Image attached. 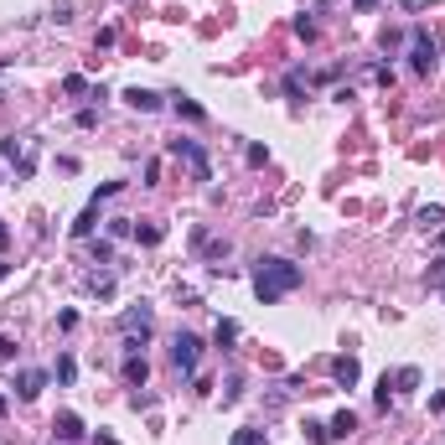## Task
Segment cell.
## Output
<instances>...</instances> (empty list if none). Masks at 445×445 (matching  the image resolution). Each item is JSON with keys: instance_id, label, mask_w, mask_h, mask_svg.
Wrapping results in <instances>:
<instances>
[{"instance_id": "obj_2", "label": "cell", "mask_w": 445, "mask_h": 445, "mask_svg": "<svg viewBox=\"0 0 445 445\" xmlns=\"http://www.w3.org/2000/svg\"><path fill=\"white\" fill-rule=\"evenodd\" d=\"M171 155H176V161H187V171L197 176V181H213V166H207V150L197 146V140L176 135V140H171Z\"/></svg>"}, {"instance_id": "obj_25", "label": "cell", "mask_w": 445, "mask_h": 445, "mask_svg": "<svg viewBox=\"0 0 445 445\" xmlns=\"http://www.w3.org/2000/svg\"><path fill=\"white\" fill-rule=\"evenodd\" d=\"M135 239L140 243H161V228H155V222H150V228H135Z\"/></svg>"}, {"instance_id": "obj_16", "label": "cell", "mask_w": 445, "mask_h": 445, "mask_svg": "<svg viewBox=\"0 0 445 445\" xmlns=\"http://www.w3.org/2000/svg\"><path fill=\"white\" fill-rule=\"evenodd\" d=\"M73 378H78V362L62 352V358H57V383H73Z\"/></svg>"}, {"instance_id": "obj_1", "label": "cell", "mask_w": 445, "mask_h": 445, "mask_svg": "<svg viewBox=\"0 0 445 445\" xmlns=\"http://www.w3.org/2000/svg\"><path fill=\"white\" fill-rule=\"evenodd\" d=\"M300 285H306V269L290 264V259H259L254 264V295L264 300V306L285 300L290 290H300Z\"/></svg>"}, {"instance_id": "obj_12", "label": "cell", "mask_w": 445, "mask_h": 445, "mask_svg": "<svg viewBox=\"0 0 445 445\" xmlns=\"http://www.w3.org/2000/svg\"><path fill=\"white\" fill-rule=\"evenodd\" d=\"M171 104H176V114H187V120H207V109L192 94H171Z\"/></svg>"}, {"instance_id": "obj_26", "label": "cell", "mask_w": 445, "mask_h": 445, "mask_svg": "<svg viewBox=\"0 0 445 445\" xmlns=\"http://www.w3.org/2000/svg\"><path fill=\"white\" fill-rule=\"evenodd\" d=\"M88 285H94L99 295H114V280H109V274H94V280H88Z\"/></svg>"}, {"instance_id": "obj_3", "label": "cell", "mask_w": 445, "mask_h": 445, "mask_svg": "<svg viewBox=\"0 0 445 445\" xmlns=\"http://www.w3.org/2000/svg\"><path fill=\"white\" fill-rule=\"evenodd\" d=\"M171 362H176V373H197V362H202V337L176 332V342H171Z\"/></svg>"}, {"instance_id": "obj_8", "label": "cell", "mask_w": 445, "mask_h": 445, "mask_svg": "<svg viewBox=\"0 0 445 445\" xmlns=\"http://www.w3.org/2000/svg\"><path fill=\"white\" fill-rule=\"evenodd\" d=\"M94 222H99V197L78 213V222H73V239H94Z\"/></svg>"}, {"instance_id": "obj_17", "label": "cell", "mask_w": 445, "mask_h": 445, "mask_svg": "<svg viewBox=\"0 0 445 445\" xmlns=\"http://www.w3.org/2000/svg\"><path fill=\"white\" fill-rule=\"evenodd\" d=\"M233 445H264V430L248 425V430H239V435H233Z\"/></svg>"}, {"instance_id": "obj_30", "label": "cell", "mask_w": 445, "mask_h": 445, "mask_svg": "<svg viewBox=\"0 0 445 445\" xmlns=\"http://www.w3.org/2000/svg\"><path fill=\"white\" fill-rule=\"evenodd\" d=\"M352 6H358V10H373V6H378V0H352Z\"/></svg>"}, {"instance_id": "obj_24", "label": "cell", "mask_w": 445, "mask_h": 445, "mask_svg": "<svg viewBox=\"0 0 445 445\" xmlns=\"http://www.w3.org/2000/svg\"><path fill=\"white\" fill-rule=\"evenodd\" d=\"M109 233H114V239H129L135 228H129V218H114V222H109Z\"/></svg>"}, {"instance_id": "obj_35", "label": "cell", "mask_w": 445, "mask_h": 445, "mask_svg": "<svg viewBox=\"0 0 445 445\" xmlns=\"http://www.w3.org/2000/svg\"><path fill=\"white\" fill-rule=\"evenodd\" d=\"M440 290H445V285H440Z\"/></svg>"}, {"instance_id": "obj_21", "label": "cell", "mask_w": 445, "mask_h": 445, "mask_svg": "<svg viewBox=\"0 0 445 445\" xmlns=\"http://www.w3.org/2000/svg\"><path fill=\"white\" fill-rule=\"evenodd\" d=\"M295 36H300V42H316V21L300 16V21H295Z\"/></svg>"}, {"instance_id": "obj_29", "label": "cell", "mask_w": 445, "mask_h": 445, "mask_svg": "<svg viewBox=\"0 0 445 445\" xmlns=\"http://www.w3.org/2000/svg\"><path fill=\"white\" fill-rule=\"evenodd\" d=\"M399 6H404V10H425V0H399Z\"/></svg>"}, {"instance_id": "obj_5", "label": "cell", "mask_w": 445, "mask_h": 445, "mask_svg": "<svg viewBox=\"0 0 445 445\" xmlns=\"http://www.w3.org/2000/svg\"><path fill=\"white\" fill-rule=\"evenodd\" d=\"M42 388H47V373H42V368H21V373H16V394H21V399H36Z\"/></svg>"}, {"instance_id": "obj_14", "label": "cell", "mask_w": 445, "mask_h": 445, "mask_svg": "<svg viewBox=\"0 0 445 445\" xmlns=\"http://www.w3.org/2000/svg\"><path fill=\"white\" fill-rule=\"evenodd\" d=\"M0 155H6V161H26V140L21 135H6V140H0Z\"/></svg>"}, {"instance_id": "obj_28", "label": "cell", "mask_w": 445, "mask_h": 445, "mask_svg": "<svg viewBox=\"0 0 445 445\" xmlns=\"http://www.w3.org/2000/svg\"><path fill=\"white\" fill-rule=\"evenodd\" d=\"M0 358H16V337L10 332H0Z\"/></svg>"}, {"instance_id": "obj_9", "label": "cell", "mask_w": 445, "mask_h": 445, "mask_svg": "<svg viewBox=\"0 0 445 445\" xmlns=\"http://www.w3.org/2000/svg\"><path fill=\"white\" fill-rule=\"evenodd\" d=\"M352 430H358V414H352V409H342V414H337L332 425H326V435H332V440H347Z\"/></svg>"}, {"instance_id": "obj_10", "label": "cell", "mask_w": 445, "mask_h": 445, "mask_svg": "<svg viewBox=\"0 0 445 445\" xmlns=\"http://www.w3.org/2000/svg\"><path fill=\"white\" fill-rule=\"evenodd\" d=\"M57 435H62V440H83V420H78L73 409H62V414H57Z\"/></svg>"}, {"instance_id": "obj_27", "label": "cell", "mask_w": 445, "mask_h": 445, "mask_svg": "<svg viewBox=\"0 0 445 445\" xmlns=\"http://www.w3.org/2000/svg\"><path fill=\"white\" fill-rule=\"evenodd\" d=\"M94 259H104V264H109V259H114V243H109V239H99V243H94Z\"/></svg>"}, {"instance_id": "obj_33", "label": "cell", "mask_w": 445, "mask_h": 445, "mask_svg": "<svg viewBox=\"0 0 445 445\" xmlns=\"http://www.w3.org/2000/svg\"><path fill=\"white\" fill-rule=\"evenodd\" d=\"M6 274H10V264H0V285H6Z\"/></svg>"}, {"instance_id": "obj_31", "label": "cell", "mask_w": 445, "mask_h": 445, "mask_svg": "<svg viewBox=\"0 0 445 445\" xmlns=\"http://www.w3.org/2000/svg\"><path fill=\"white\" fill-rule=\"evenodd\" d=\"M10 243V228H6V222H0V248H6Z\"/></svg>"}, {"instance_id": "obj_32", "label": "cell", "mask_w": 445, "mask_h": 445, "mask_svg": "<svg viewBox=\"0 0 445 445\" xmlns=\"http://www.w3.org/2000/svg\"><path fill=\"white\" fill-rule=\"evenodd\" d=\"M99 445H120V440H114V435H99Z\"/></svg>"}, {"instance_id": "obj_34", "label": "cell", "mask_w": 445, "mask_h": 445, "mask_svg": "<svg viewBox=\"0 0 445 445\" xmlns=\"http://www.w3.org/2000/svg\"><path fill=\"white\" fill-rule=\"evenodd\" d=\"M0 414H6V394H0Z\"/></svg>"}, {"instance_id": "obj_15", "label": "cell", "mask_w": 445, "mask_h": 445, "mask_svg": "<svg viewBox=\"0 0 445 445\" xmlns=\"http://www.w3.org/2000/svg\"><path fill=\"white\" fill-rule=\"evenodd\" d=\"M420 228H425V233H430V228H445V207H435V202L420 207Z\"/></svg>"}, {"instance_id": "obj_7", "label": "cell", "mask_w": 445, "mask_h": 445, "mask_svg": "<svg viewBox=\"0 0 445 445\" xmlns=\"http://www.w3.org/2000/svg\"><path fill=\"white\" fill-rule=\"evenodd\" d=\"M332 378H337V383H342V388H352V383H358V378H362L358 358H337V362H332Z\"/></svg>"}, {"instance_id": "obj_22", "label": "cell", "mask_w": 445, "mask_h": 445, "mask_svg": "<svg viewBox=\"0 0 445 445\" xmlns=\"http://www.w3.org/2000/svg\"><path fill=\"white\" fill-rule=\"evenodd\" d=\"M300 88H306V73H290V78H285V94H290V99H300Z\"/></svg>"}, {"instance_id": "obj_13", "label": "cell", "mask_w": 445, "mask_h": 445, "mask_svg": "<svg viewBox=\"0 0 445 445\" xmlns=\"http://www.w3.org/2000/svg\"><path fill=\"white\" fill-rule=\"evenodd\" d=\"M213 342H218L222 352H228L233 342H239V321H228V316H222V321H218V332H213Z\"/></svg>"}, {"instance_id": "obj_11", "label": "cell", "mask_w": 445, "mask_h": 445, "mask_svg": "<svg viewBox=\"0 0 445 445\" xmlns=\"http://www.w3.org/2000/svg\"><path fill=\"white\" fill-rule=\"evenodd\" d=\"M146 373H150V368H146V358H140V352H129V358H125V383H135V388H140V383H146Z\"/></svg>"}, {"instance_id": "obj_4", "label": "cell", "mask_w": 445, "mask_h": 445, "mask_svg": "<svg viewBox=\"0 0 445 445\" xmlns=\"http://www.w3.org/2000/svg\"><path fill=\"white\" fill-rule=\"evenodd\" d=\"M409 68L414 73H430V68H435V42H430L425 31H414V42H409Z\"/></svg>"}, {"instance_id": "obj_20", "label": "cell", "mask_w": 445, "mask_h": 445, "mask_svg": "<svg viewBox=\"0 0 445 445\" xmlns=\"http://www.w3.org/2000/svg\"><path fill=\"white\" fill-rule=\"evenodd\" d=\"M425 280H430V285H445V254H440V259H430V269H425Z\"/></svg>"}, {"instance_id": "obj_6", "label": "cell", "mask_w": 445, "mask_h": 445, "mask_svg": "<svg viewBox=\"0 0 445 445\" xmlns=\"http://www.w3.org/2000/svg\"><path fill=\"white\" fill-rule=\"evenodd\" d=\"M125 104H129V109H140V114H155V109H161V94H150V88H125Z\"/></svg>"}, {"instance_id": "obj_18", "label": "cell", "mask_w": 445, "mask_h": 445, "mask_svg": "<svg viewBox=\"0 0 445 445\" xmlns=\"http://www.w3.org/2000/svg\"><path fill=\"white\" fill-rule=\"evenodd\" d=\"M62 94H88V78H78V73H68V78H62Z\"/></svg>"}, {"instance_id": "obj_23", "label": "cell", "mask_w": 445, "mask_h": 445, "mask_svg": "<svg viewBox=\"0 0 445 445\" xmlns=\"http://www.w3.org/2000/svg\"><path fill=\"white\" fill-rule=\"evenodd\" d=\"M243 161H248V166H264V161H269V150H264V146H248V150H243Z\"/></svg>"}, {"instance_id": "obj_19", "label": "cell", "mask_w": 445, "mask_h": 445, "mask_svg": "<svg viewBox=\"0 0 445 445\" xmlns=\"http://www.w3.org/2000/svg\"><path fill=\"white\" fill-rule=\"evenodd\" d=\"M394 383H399V388H420V368H399Z\"/></svg>"}]
</instances>
